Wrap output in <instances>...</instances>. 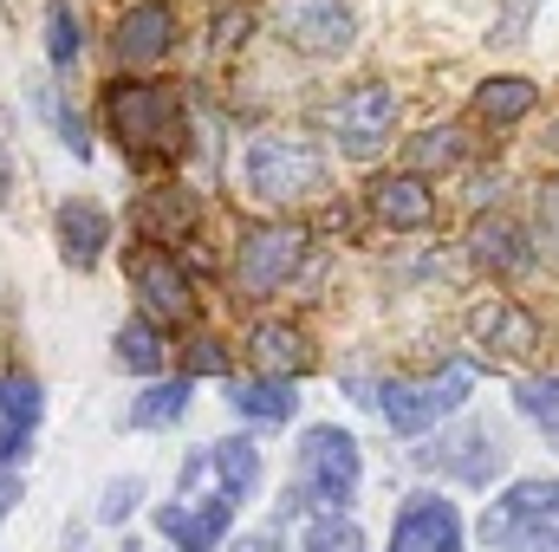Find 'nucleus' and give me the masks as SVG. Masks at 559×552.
I'll return each instance as SVG.
<instances>
[{
	"label": "nucleus",
	"instance_id": "nucleus-1",
	"mask_svg": "<svg viewBox=\"0 0 559 552\" xmlns=\"http://www.w3.org/2000/svg\"><path fill=\"white\" fill-rule=\"evenodd\" d=\"M105 131L118 137V149L131 163H176L182 137H189V118H182L176 85L143 79V85H111L105 92Z\"/></svg>",
	"mask_w": 559,
	"mask_h": 552
},
{
	"label": "nucleus",
	"instance_id": "nucleus-2",
	"mask_svg": "<svg viewBox=\"0 0 559 552\" xmlns=\"http://www.w3.org/2000/svg\"><path fill=\"white\" fill-rule=\"evenodd\" d=\"M345 391L365 404V410H378L397 435H423V429H436L442 416H455L468 404V391H475V364H442L436 377H345Z\"/></svg>",
	"mask_w": 559,
	"mask_h": 552
},
{
	"label": "nucleus",
	"instance_id": "nucleus-3",
	"mask_svg": "<svg viewBox=\"0 0 559 552\" xmlns=\"http://www.w3.org/2000/svg\"><path fill=\"white\" fill-rule=\"evenodd\" d=\"M325 176H332V163L306 131H261L241 156V182L254 202H306L325 189Z\"/></svg>",
	"mask_w": 559,
	"mask_h": 552
},
{
	"label": "nucleus",
	"instance_id": "nucleus-4",
	"mask_svg": "<svg viewBox=\"0 0 559 552\" xmlns=\"http://www.w3.org/2000/svg\"><path fill=\"white\" fill-rule=\"evenodd\" d=\"M481 540L495 552H559V475L554 481H514L481 514Z\"/></svg>",
	"mask_w": 559,
	"mask_h": 552
},
{
	"label": "nucleus",
	"instance_id": "nucleus-5",
	"mask_svg": "<svg viewBox=\"0 0 559 552\" xmlns=\"http://www.w3.org/2000/svg\"><path fill=\"white\" fill-rule=\"evenodd\" d=\"M299 501H312V507H345L352 494H358V475H365V461H358V435L352 429H332V422H312L306 435H299Z\"/></svg>",
	"mask_w": 559,
	"mask_h": 552
},
{
	"label": "nucleus",
	"instance_id": "nucleus-6",
	"mask_svg": "<svg viewBox=\"0 0 559 552\" xmlns=\"http://www.w3.org/2000/svg\"><path fill=\"white\" fill-rule=\"evenodd\" d=\"M267 26H274L280 46H293L306 59H345L358 39V20L345 0H274Z\"/></svg>",
	"mask_w": 559,
	"mask_h": 552
},
{
	"label": "nucleus",
	"instance_id": "nucleus-7",
	"mask_svg": "<svg viewBox=\"0 0 559 552\" xmlns=\"http://www.w3.org/2000/svg\"><path fill=\"white\" fill-rule=\"evenodd\" d=\"M299 267H306V228H293V221L248 228L241 248H235V286H241V299H267V292H280Z\"/></svg>",
	"mask_w": 559,
	"mask_h": 552
},
{
	"label": "nucleus",
	"instance_id": "nucleus-8",
	"mask_svg": "<svg viewBox=\"0 0 559 552\" xmlns=\"http://www.w3.org/2000/svg\"><path fill=\"white\" fill-rule=\"evenodd\" d=\"M391 124H397V92L384 79H365V85H352L332 105V137H338L345 156H378V143L391 137Z\"/></svg>",
	"mask_w": 559,
	"mask_h": 552
},
{
	"label": "nucleus",
	"instance_id": "nucleus-9",
	"mask_svg": "<svg viewBox=\"0 0 559 552\" xmlns=\"http://www.w3.org/2000/svg\"><path fill=\"white\" fill-rule=\"evenodd\" d=\"M417 461H423V468H436V475L468 481V488H488V481H501V475H508V448H501L481 422H462V429L436 435L429 448H417Z\"/></svg>",
	"mask_w": 559,
	"mask_h": 552
},
{
	"label": "nucleus",
	"instance_id": "nucleus-10",
	"mask_svg": "<svg viewBox=\"0 0 559 552\" xmlns=\"http://www.w3.org/2000/svg\"><path fill=\"white\" fill-rule=\"evenodd\" d=\"M131 286H138L143 319H156V325H189L195 319V286L176 267L169 248H138L131 254Z\"/></svg>",
	"mask_w": 559,
	"mask_h": 552
},
{
	"label": "nucleus",
	"instance_id": "nucleus-11",
	"mask_svg": "<svg viewBox=\"0 0 559 552\" xmlns=\"http://www.w3.org/2000/svg\"><path fill=\"white\" fill-rule=\"evenodd\" d=\"M235 507L241 501H228V494H176V501L156 507V533L176 540V552H215L228 540Z\"/></svg>",
	"mask_w": 559,
	"mask_h": 552
},
{
	"label": "nucleus",
	"instance_id": "nucleus-12",
	"mask_svg": "<svg viewBox=\"0 0 559 552\" xmlns=\"http://www.w3.org/2000/svg\"><path fill=\"white\" fill-rule=\"evenodd\" d=\"M384 552H462V514H455V501H442V494H411L404 507H397V527H391V547Z\"/></svg>",
	"mask_w": 559,
	"mask_h": 552
},
{
	"label": "nucleus",
	"instance_id": "nucleus-13",
	"mask_svg": "<svg viewBox=\"0 0 559 552\" xmlns=\"http://www.w3.org/2000/svg\"><path fill=\"white\" fill-rule=\"evenodd\" d=\"M111 52L124 65H156L176 52V7L169 0H131L111 26Z\"/></svg>",
	"mask_w": 559,
	"mask_h": 552
},
{
	"label": "nucleus",
	"instance_id": "nucleus-14",
	"mask_svg": "<svg viewBox=\"0 0 559 552\" xmlns=\"http://www.w3.org/2000/svg\"><path fill=\"white\" fill-rule=\"evenodd\" d=\"M468 332H475L481 345L508 351V358H521V351L540 345V319H534L527 305H514V299H481V305L468 312Z\"/></svg>",
	"mask_w": 559,
	"mask_h": 552
},
{
	"label": "nucleus",
	"instance_id": "nucleus-15",
	"mask_svg": "<svg viewBox=\"0 0 559 552\" xmlns=\"http://www.w3.org/2000/svg\"><path fill=\"white\" fill-rule=\"evenodd\" d=\"M105 241H111V215L98 202H59V254L66 267H98L105 261Z\"/></svg>",
	"mask_w": 559,
	"mask_h": 552
},
{
	"label": "nucleus",
	"instance_id": "nucleus-16",
	"mask_svg": "<svg viewBox=\"0 0 559 552\" xmlns=\"http://www.w3.org/2000/svg\"><path fill=\"white\" fill-rule=\"evenodd\" d=\"M371 215L391 221V228H429V221H436V195H429V182H423L417 169L378 176V182H371Z\"/></svg>",
	"mask_w": 559,
	"mask_h": 552
},
{
	"label": "nucleus",
	"instance_id": "nucleus-17",
	"mask_svg": "<svg viewBox=\"0 0 559 552\" xmlns=\"http://www.w3.org/2000/svg\"><path fill=\"white\" fill-rule=\"evenodd\" d=\"M468 254H475L488 274H527V267H534V241H527V228H514V221H501V215L475 221Z\"/></svg>",
	"mask_w": 559,
	"mask_h": 552
},
{
	"label": "nucleus",
	"instance_id": "nucleus-18",
	"mask_svg": "<svg viewBox=\"0 0 559 552\" xmlns=\"http://www.w3.org/2000/svg\"><path fill=\"white\" fill-rule=\"evenodd\" d=\"M228 404L248 422H286L299 410V391H293V377H254V384H228Z\"/></svg>",
	"mask_w": 559,
	"mask_h": 552
},
{
	"label": "nucleus",
	"instance_id": "nucleus-19",
	"mask_svg": "<svg viewBox=\"0 0 559 552\" xmlns=\"http://www.w3.org/2000/svg\"><path fill=\"white\" fill-rule=\"evenodd\" d=\"M534 105H540V85L534 79H488L475 92V118L481 124H521Z\"/></svg>",
	"mask_w": 559,
	"mask_h": 552
},
{
	"label": "nucleus",
	"instance_id": "nucleus-20",
	"mask_svg": "<svg viewBox=\"0 0 559 552\" xmlns=\"http://www.w3.org/2000/svg\"><path fill=\"white\" fill-rule=\"evenodd\" d=\"M189 221H195V195L189 189H150L138 202V228L150 241H176Z\"/></svg>",
	"mask_w": 559,
	"mask_h": 552
},
{
	"label": "nucleus",
	"instance_id": "nucleus-21",
	"mask_svg": "<svg viewBox=\"0 0 559 552\" xmlns=\"http://www.w3.org/2000/svg\"><path fill=\"white\" fill-rule=\"evenodd\" d=\"M189 397H195V384H189V377H176V384L163 377V384H150L138 404L124 410V422H131V429H169V422H182Z\"/></svg>",
	"mask_w": 559,
	"mask_h": 552
},
{
	"label": "nucleus",
	"instance_id": "nucleus-22",
	"mask_svg": "<svg viewBox=\"0 0 559 552\" xmlns=\"http://www.w3.org/2000/svg\"><path fill=\"white\" fill-rule=\"evenodd\" d=\"M306 552H371V540L345 507H312L306 514Z\"/></svg>",
	"mask_w": 559,
	"mask_h": 552
},
{
	"label": "nucleus",
	"instance_id": "nucleus-23",
	"mask_svg": "<svg viewBox=\"0 0 559 552\" xmlns=\"http://www.w3.org/2000/svg\"><path fill=\"white\" fill-rule=\"evenodd\" d=\"M306 338L293 332V325H261L254 332V364L267 371V377H293V371H306Z\"/></svg>",
	"mask_w": 559,
	"mask_h": 552
},
{
	"label": "nucleus",
	"instance_id": "nucleus-24",
	"mask_svg": "<svg viewBox=\"0 0 559 552\" xmlns=\"http://www.w3.org/2000/svg\"><path fill=\"white\" fill-rule=\"evenodd\" d=\"M118 364L138 371V377H156L163 371V338H156V319H131L118 332Z\"/></svg>",
	"mask_w": 559,
	"mask_h": 552
},
{
	"label": "nucleus",
	"instance_id": "nucleus-25",
	"mask_svg": "<svg viewBox=\"0 0 559 552\" xmlns=\"http://www.w3.org/2000/svg\"><path fill=\"white\" fill-rule=\"evenodd\" d=\"M79 52H85V33H79V13H72V0H46V59L66 72Z\"/></svg>",
	"mask_w": 559,
	"mask_h": 552
},
{
	"label": "nucleus",
	"instance_id": "nucleus-26",
	"mask_svg": "<svg viewBox=\"0 0 559 552\" xmlns=\"http://www.w3.org/2000/svg\"><path fill=\"white\" fill-rule=\"evenodd\" d=\"M215 455H222V475H228V488L248 501V494L261 488V448H254L248 435H228V442H215Z\"/></svg>",
	"mask_w": 559,
	"mask_h": 552
},
{
	"label": "nucleus",
	"instance_id": "nucleus-27",
	"mask_svg": "<svg viewBox=\"0 0 559 552\" xmlns=\"http://www.w3.org/2000/svg\"><path fill=\"white\" fill-rule=\"evenodd\" d=\"M462 131L455 124H442V131H423V137H411V169L417 176H429V169H455L462 163Z\"/></svg>",
	"mask_w": 559,
	"mask_h": 552
},
{
	"label": "nucleus",
	"instance_id": "nucleus-28",
	"mask_svg": "<svg viewBox=\"0 0 559 552\" xmlns=\"http://www.w3.org/2000/svg\"><path fill=\"white\" fill-rule=\"evenodd\" d=\"M514 404H521L527 422H540V429H554L559 435V371L554 377H527V384L514 391Z\"/></svg>",
	"mask_w": 559,
	"mask_h": 552
},
{
	"label": "nucleus",
	"instance_id": "nucleus-29",
	"mask_svg": "<svg viewBox=\"0 0 559 552\" xmlns=\"http://www.w3.org/2000/svg\"><path fill=\"white\" fill-rule=\"evenodd\" d=\"M39 105H46V118H52V131H59V143H66V149H72V156L85 163V156H92V137H85V118H79V111H72V105H66V98H59L52 85H39Z\"/></svg>",
	"mask_w": 559,
	"mask_h": 552
},
{
	"label": "nucleus",
	"instance_id": "nucleus-30",
	"mask_svg": "<svg viewBox=\"0 0 559 552\" xmlns=\"http://www.w3.org/2000/svg\"><path fill=\"white\" fill-rule=\"evenodd\" d=\"M39 410H46L39 384H33V377H13V371H7V377H0V416H7V422H26V429H33V422H39Z\"/></svg>",
	"mask_w": 559,
	"mask_h": 552
},
{
	"label": "nucleus",
	"instance_id": "nucleus-31",
	"mask_svg": "<svg viewBox=\"0 0 559 552\" xmlns=\"http://www.w3.org/2000/svg\"><path fill=\"white\" fill-rule=\"evenodd\" d=\"M138 501H143V481H138V475H124V481H111V488H105V501H98V520H105V527H124Z\"/></svg>",
	"mask_w": 559,
	"mask_h": 552
},
{
	"label": "nucleus",
	"instance_id": "nucleus-32",
	"mask_svg": "<svg viewBox=\"0 0 559 552\" xmlns=\"http://www.w3.org/2000/svg\"><path fill=\"white\" fill-rule=\"evenodd\" d=\"M189 377H228V345L222 338H195L189 345Z\"/></svg>",
	"mask_w": 559,
	"mask_h": 552
},
{
	"label": "nucleus",
	"instance_id": "nucleus-33",
	"mask_svg": "<svg viewBox=\"0 0 559 552\" xmlns=\"http://www.w3.org/2000/svg\"><path fill=\"white\" fill-rule=\"evenodd\" d=\"M26 435H33L26 422H7V416H0V468H20V461H26Z\"/></svg>",
	"mask_w": 559,
	"mask_h": 552
},
{
	"label": "nucleus",
	"instance_id": "nucleus-34",
	"mask_svg": "<svg viewBox=\"0 0 559 552\" xmlns=\"http://www.w3.org/2000/svg\"><path fill=\"white\" fill-rule=\"evenodd\" d=\"M241 26H248V13H241V7L215 13V39H222V46H235V39H241Z\"/></svg>",
	"mask_w": 559,
	"mask_h": 552
},
{
	"label": "nucleus",
	"instance_id": "nucleus-35",
	"mask_svg": "<svg viewBox=\"0 0 559 552\" xmlns=\"http://www.w3.org/2000/svg\"><path fill=\"white\" fill-rule=\"evenodd\" d=\"M540 228H547V241H554V254H559V182L547 189V202H540Z\"/></svg>",
	"mask_w": 559,
	"mask_h": 552
},
{
	"label": "nucleus",
	"instance_id": "nucleus-36",
	"mask_svg": "<svg viewBox=\"0 0 559 552\" xmlns=\"http://www.w3.org/2000/svg\"><path fill=\"white\" fill-rule=\"evenodd\" d=\"M527 7H534V0H508V20H501V33H495V39H521V26H527Z\"/></svg>",
	"mask_w": 559,
	"mask_h": 552
},
{
	"label": "nucleus",
	"instance_id": "nucleus-37",
	"mask_svg": "<svg viewBox=\"0 0 559 552\" xmlns=\"http://www.w3.org/2000/svg\"><path fill=\"white\" fill-rule=\"evenodd\" d=\"M228 552H286V540L280 533H248V540H235Z\"/></svg>",
	"mask_w": 559,
	"mask_h": 552
},
{
	"label": "nucleus",
	"instance_id": "nucleus-38",
	"mask_svg": "<svg viewBox=\"0 0 559 552\" xmlns=\"http://www.w3.org/2000/svg\"><path fill=\"white\" fill-rule=\"evenodd\" d=\"M13 501H20V468H0V520L13 514Z\"/></svg>",
	"mask_w": 559,
	"mask_h": 552
},
{
	"label": "nucleus",
	"instance_id": "nucleus-39",
	"mask_svg": "<svg viewBox=\"0 0 559 552\" xmlns=\"http://www.w3.org/2000/svg\"><path fill=\"white\" fill-rule=\"evenodd\" d=\"M501 195V176H475V189H468V202L481 208V202H495Z\"/></svg>",
	"mask_w": 559,
	"mask_h": 552
},
{
	"label": "nucleus",
	"instance_id": "nucleus-40",
	"mask_svg": "<svg viewBox=\"0 0 559 552\" xmlns=\"http://www.w3.org/2000/svg\"><path fill=\"white\" fill-rule=\"evenodd\" d=\"M0 195H7V149H0Z\"/></svg>",
	"mask_w": 559,
	"mask_h": 552
},
{
	"label": "nucleus",
	"instance_id": "nucleus-41",
	"mask_svg": "<svg viewBox=\"0 0 559 552\" xmlns=\"http://www.w3.org/2000/svg\"><path fill=\"white\" fill-rule=\"evenodd\" d=\"M118 552H143V547H138V540H124V547H118Z\"/></svg>",
	"mask_w": 559,
	"mask_h": 552
}]
</instances>
